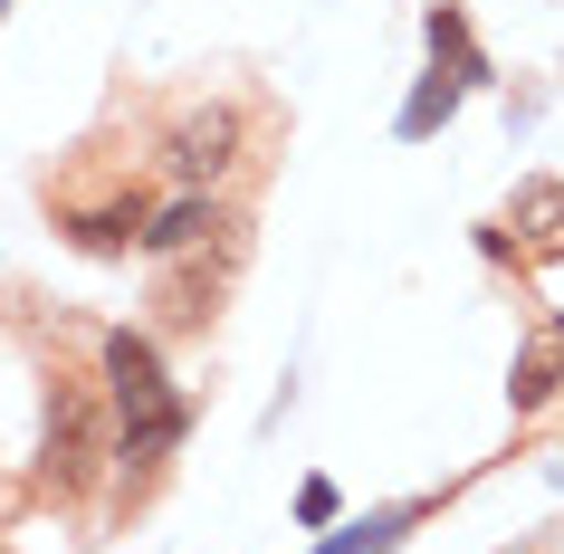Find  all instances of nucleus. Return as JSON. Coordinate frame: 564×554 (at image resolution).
I'll return each instance as SVG.
<instances>
[{
    "label": "nucleus",
    "mask_w": 564,
    "mask_h": 554,
    "mask_svg": "<svg viewBox=\"0 0 564 554\" xmlns=\"http://www.w3.org/2000/svg\"><path fill=\"white\" fill-rule=\"evenodd\" d=\"M106 392H116V459H124V468L163 459V449L192 431L182 392L163 382V354H153V335H134V325H116V335H106Z\"/></svg>",
    "instance_id": "nucleus-1"
},
{
    "label": "nucleus",
    "mask_w": 564,
    "mask_h": 554,
    "mask_svg": "<svg viewBox=\"0 0 564 554\" xmlns=\"http://www.w3.org/2000/svg\"><path fill=\"white\" fill-rule=\"evenodd\" d=\"M116 459V421L87 382H48V431H39V488L48 497H87Z\"/></svg>",
    "instance_id": "nucleus-2"
},
{
    "label": "nucleus",
    "mask_w": 564,
    "mask_h": 554,
    "mask_svg": "<svg viewBox=\"0 0 564 554\" xmlns=\"http://www.w3.org/2000/svg\"><path fill=\"white\" fill-rule=\"evenodd\" d=\"M239 259H249V220H239V210H230L210 239L173 249V259H163V287H153L163 325H210V306H220V287L239 278Z\"/></svg>",
    "instance_id": "nucleus-3"
},
{
    "label": "nucleus",
    "mask_w": 564,
    "mask_h": 554,
    "mask_svg": "<svg viewBox=\"0 0 564 554\" xmlns=\"http://www.w3.org/2000/svg\"><path fill=\"white\" fill-rule=\"evenodd\" d=\"M239 134H249L239 106H202V116H182L173 144H163V153H173V182H182V192H210V182L239 163Z\"/></svg>",
    "instance_id": "nucleus-4"
},
{
    "label": "nucleus",
    "mask_w": 564,
    "mask_h": 554,
    "mask_svg": "<svg viewBox=\"0 0 564 554\" xmlns=\"http://www.w3.org/2000/svg\"><path fill=\"white\" fill-rule=\"evenodd\" d=\"M144 220H153V202H144V192H124V202H106V210H77V220H67V239H77L87 259H116V249H134V239H144Z\"/></svg>",
    "instance_id": "nucleus-5"
},
{
    "label": "nucleus",
    "mask_w": 564,
    "mask_h": 554,
    "mask_svg": "<svg viewBox=\"0 0 564 554\" xmlns=\"http://www.w3.org/2000/svg\"><path fill=\"white\" fill-rule=\"evenodd\" d=\"M220 220H230V210L210 202V192H192V202H173V210H153V220H144V249H153V259H173V249H192V239H210Z\"/></svg>",
    "instance_id": "nucleus-6"
},
{
    "label": "nucleus",
    "mask_w": 564,
    "mask_h": 554,
    "mask_svg": "<svg viewBox=\"0 0 564 554\" xmlns=\"http://www.w3.org/2000/svg\"><path fill=\"white\" fill-rule=\"evenodd\" d=\"M507 230L535 239V249H564V182H517V202H507Z\"/></svg>",
    "instance_id": "nucleus-7"
},
{
    "label": "nucleus",
    "mask_w": 564,
    "mask_h": 554,
    "mask_svg": "<svg viewBox=\"0 0 564 554\" xmlns=\"http://www.w3.org/2000/svg\"><path fill=\"white\" fill-rule=\"evenodd\" d=\"M555 392H564V345H555V335H535V345L517 354V373H507V402H517V411H545Z\"/></svg>",
    "instance_id": "nucleus-8"
},
{
    "label": "nucleus",
    "mask_w": 564,
    "mask_h": 554,
    "mask_svg": "<svg viewBox=\"0 0 564 554\" xmlns=\"http://www.w3.org/2000/svg\"><path fill=\"white\" fill-rule=\"evenodd\" d=\"M421 39H431V58H449V67H459V87H488V58L469 48L459 10H431V20H421Z\"/></svg>",
    "instance_id": "nucleus-9"
},
{
    "label": "nucleus",
    "mask_w": 564,
    "mask_h": 554,
    "mask_svg": "<svg viewBox=\"0 0 564 554\" xmlns=\"http://www.w3.org/2000/svg\"><path fill=\"white\" fill-rule=\"evenodd\" d=\"M449 106H459V77H431V87L412 96V116H402V134H431V124H441Z\"/></svg>",
    "instance_id": "nucleus-10"
},
{
    "label": "nucleus",
    "mask_w": 564,
    "mask_h": 554,
    "mask_svg": "<svg viewBox=\"0 0 564 554\" xmlns=\"http://www.w3.org/2000/svg\"><path fill=\"white\" fill-rule=\"evenodd\" d=\"M392 535H402V517H373V525H355V535H345V545H326V554H383Z\"/></svg>",
    "instance_id": "nucleus-11"
},
{
    "label": "nucleus",
    "mask_w": 564,
    "mask_h": 554,
    "mask_svg": "<svg viewBox=\"0 0 564 554\" xmlns=\"http://www.w3.org/2000/svg\"><path fill=\"white\" fill-rule=\"evenodd\" d=\"M297 517H306V525L335 517V488H326V478H306V488H297Z\"/></svg>",
    "instance_id": "nucleus-12"
},
{
    "label": "nucleus",
    "mask_w": 564,
    "mask_h": 554,
    "mask_svg": "<svg viewBox=\"0 0 564 554\" xmlns=\"http://www.w3.org/2000/svg\"><path fill=\"white\" fill-rule=\"evenodd\" d=\"M555 345H564V325H555Z\"/></svg>",
    "instance_id": "nucleus-13"
}]
</instances>
